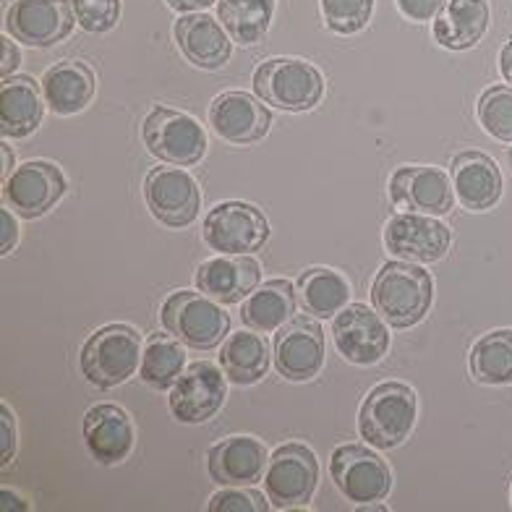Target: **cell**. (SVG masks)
<instances>
[{"instance_id":"cell-44","label":"cell","mask_w":512,"mask_h":512,"mask_svg":"<svg viewBox=\"0 0 512 512\" xmlns=\"http://www.w3.org/2000/svg\"><path fill=\"white\" fill-rule=\"evenodd\" d=\"M14 173V155H11V147L3 144V181Z\"/></svg>"},{"instance_id":"cell-14","label":"cell","mask_w":512,"mask_h":512,"mask_svg":"<svg viewBox=\"0 0 512 512\" xmlns=\"http://www.w3.org/2000/svg\"><path fill=\"white\" fill-rule=\"evenodd\" d=\"M390 199L403 212L447 215L455 204L452 178L432 165H403L390 178Z\"/></svg>"},{"instance_id":"cell-30","label":"cell","mask_w":512,"mask_h":512,"mask_svg":"<svg viewBox=\"0 0 512 512\" xmlns=\"http://www.w3.org/2000/svg\"><path fill=\"white\" fill-rule=\"evenodd\" d=\"M220 24L238 45H256L270 32L275 0H217Z\"/></svg>"},{"instance_id":"cell-26","label":"cell","mask_w":512,"mask_h":512,"mask_svg":"<svg viewBox=\"0 0 512 512\" xmlns=\"http://www.w3.org/2000/svg\"><path fill=\"white\" fill-rule=\"evenodd\" d=\"M489 29L486 0H445L434 16V40L447 50H468L479 45Z\"/></svg>"},{"instance_id":"cell-38","label":"cell","mask_w":512,"mask_h":512,"mask_svg":"<svg viewBox=\"0 0 512 512\" xmlns=\"http://www.w3.org/2000/svg\"><path fill=\"white\" fill-rule=\"evenodd\" d=\"M398 11L411 21H432L445 6V0H395Z\"/></svg>"},{"instance_id":"cell-13","label":"cell","mask_w":512,"mask_h":512,"mask_svg":"<svg viewBox=\"0 0 512 512\" xmlns=\"http://www.w3.org/2000/svg\"><path fill=\"white\" fill-rule=\"evenodd\" d=\"M228 398L223 371L209 361L186 366L178 382L170 387V413L181 424H204L223 408Z\"/></svg>"},{"instance_id":"cell-10","label":"cell","mask_w":512,"mask_h":512,"mask_svg":"<svg viewBox=\"0 0 512 512\" xmlns=\"http://www.w3.org/2000/svg\"><path fill=\"white\" fill-rule=\"evenodd\" d=\"M71 0H16L6 11V32L29 48H53L74 32Z\"/></svg>"},{"instance_id":"cell-42","label":"cell","mask_w":512,"mask_h":512,"mask_svg":"<svg viewBox=\"0 0 512 512\" xmlns=\"http://www.w3.org/2000/svg\"><path fill=\"white\" fill-rule=\"evenodd\" d=\"M499 68H502V76L507 79V84H512V40L502 48V55H499Z\"/></svg>"},{"instance_id":"cell-21","label":"cell","mask_w":512,"mask_h":512,"mask_svg":"<svg viewBox=\"0 0 512 512\" xmlns=\"http://www.w3.org/2000/svg\"><path fill=\"white\" fill-rule=\"evenodd\" d=\"M84 439L92 458L102 465H118L128 460L134 450L136 432L131 418L123 408L113 403H102L89 408L84 416Z\"/></svg>"},{"instance_id":"cell-6","label":"cell","mask_w":512,"mask_h":512,"mask_svg":"<svg viewBox=\"0 0 512 512\" xmlns=\"http://www.w3.org/2000/svg\"><path fill=\"white\" fill-rule=\"evenodd\" d=\"M144 144L157 160L189 168L202 160L207 152V134L204 126L189 113H178L170 108H155L144 118Z\"/></svg>"},{"instance_id":"cell-40","label":"cell","mask_w":512,"mask_h":512,"mask_svg":"<svg viewBox=\"0 0 512 512\" xmlns=\"http://www.w3.org/2000/svg\"><path fill=\"white\" fill-rule=\"evenodd\" d=\"M0 48H3V55H0V74H3V79H8V76H14V71L19 68L21 53L19 48H16V42L11 40L8 34L0 37Z\"/></svg>"},{"instance_id":"cell-22","label":"cell","mask_w":512,"mask_h":512,"mask_svg":"<svg viewBox=\"0 0 512 512\" xmlns=\"http://www.w3.org/2000/svg\"><path fill=\"white\" fill-rule=\"evenodd\" d=\"M176 42L189 63L204 71H217L230 61L233 37L217 19L207 14H183L176 21Z\"/></svg>"},{"instance_id":"cell-15","label":"cell","mask_w":512,"mask_h":512,"mask_svg":"<svg viewBox=\"0 0 512 512\" xmlns=\"http://www.w3.org/2000/svg\"><path fill=\"white\" fill-rule=\"evenodd\" d=\"M63 194H66V176L61 168L45 160L24 162L3 181V202L27 220L45 215Z\"/></svg>"},{"instance_id":"cell-8","label":"cell","mask_w":512,"mask_h":512,"mask_svg":"<svg viewBox=\"0 0 512 512\" xmlns=\"http://www.w3.org/2000/svg\"><path fill=\"white\" fill-rule=\"evenodd\" d=\"M202 236L217 254H254L270 238V223L254 204L223 202L207 212Z\"/></svg>"},{"instance_id":"cell-3","label":"cell","mask_w":512,"mask_h":512,"mask_svg":"<svg viewBox=\"0 0 512 512\" xmlns=\"http://www.w3.org/2000/svg\"><path fill=\"white\" fill-rule=\"evenodd\" d=\"M79 364L81 374L100 390L118 387L142 366V337L128 324L100 327L81 348Z\"/></svg>"},{"instance_id":"cell-19","label":"cell","mask_w":512,"mask_h":512,"mask_svg":"<svg viewBox=\"0 0 512 512\" xmlns=\"http://www.w3.org/2000/svg\"><path fill=\"white\" fill-rule=\"evenodd\" d=\"M267 447L256 437H228L207 455V471L220 486H254L267 473Z\"/></svg>"},{"instance_id":"cell-32","label":"cell","mask_w":512,"mask_h":512,"mask_svg":"<svg viewBox=\"0 0 512 512\" xmlns=\"http://www.w3.org/2000/svg\"><path fill=\"white\" fill-rule=\"evenodd\" d=\"M186 366V353L178 337L152 335L142 351V379L155 390H170L178 382Z\"/></svg>"},{"instance_id":"cell-43","label":"cell","mask_w":512,"mask_h":512,"mask_svg":"<svg viewBox=\"0 0 512 512\" xmlns=\"http://www.w3.org/2000/svg\"><path fill=\"white\" fill-rule=\"evenodd\" d=\"M0 499H3V510H27V505H24V499L21 497H14V492L11 489H3L0 492Z\"/></svg>"},{"instance_id":"cell-23","label":"cell","mask_w":512,"mask_h":512,"mask_svg":"<svg viewBox=\"0 0 512 512\" xmlns=\"http://www.w3.org/2000/svg\"><path fill=\"white\" fill-rule=\"evenodd\" d=\"M452 189L471 212H486L502 199V173L484 152H463L450 165Z\"/></svg>"},{"instance_id":"cell-5","label":"cell","mask_w":512,"mask_h":512,"mask_svg":"<svg viewBox=\"0 0 512 512\" xmlns=\"http://www.w3.org/2000/svg\"><path fill=\"white\" fill-rule=\"evenodd\" d=\"M160 319L170 335L196 351H212L223 345L230 330V317L223 306L215 298L204 296L202 290H176L162 304Z\"/></svg>"},{"instance_id":"cell-7","label":"cell","mask_w":512,"mask_h":512,"mask_svg":"<svg viewBox=\"0 0 512 512\" xmlns=\"http://www.w3.org/2000/svg\"><path fill=\"white\" fill-rule=\"evenodd\" d=\"M317 484L319 463L309 447L288 442L272 452L267 473H264V486H267V497L277 510L309 505L317 492Z\"/></svg>"},{"instance_id":"cell-12","label":"cell","mask_w":512,"mask_h":512,"mask_svg":"<svg viewBox=\"0 0 512 512\" xmlns=\"http://www.w3.org/2000/svg\"><path fill=\"white\" fill-rule=\"evenodd\" d=\"M332 340L337 353L356 366H371L382 361L390 348V332L379 317L366 304L345 306L332 322Z\"/></svg>"},{"instance_id":"cell-16","label":"cell","mask_w":512,"mask_h":512,"mask_svg":"<svg viewBox=\"0 0 512 512\" xmlns=\"http://www.w3.org/2000/svg\"><path fill=\"white\" fill-rule=\"evenodd\" d=\"M149 212L168 228H186L196 220L202 194L194 178L181 168H155L144 183Z\"/></svg>"},{"instance_id":"cell-45","label":"cell","mask_w":512,"mask_h":512,"mask_svg":"<svg viewBox=\"0 0 512 512\" xmlns=\"http://www.w3.org/2000/svg\"><path fill=\"white\" fill-rule=\"evenodd\" d=\"M507 162H510V170H512V147H510V152H507Z\"/></svg>"},{"instance_id":"cell-9","label":"cell","mask_w":512,"mask_h":512,"mask_svg":"<svg viewBox=\"0 0 512 512\" xmlns=\"http://www.w3.org/2000/svg\"><path fill=\"white\" fill-rule=\"evenodd\" d=\"M330 473L340 494L356 505L382 502L392 489V473L387 463L364 445L337 447L332 452Z\"/></svg>"},{"instance_id":"cell-24","label":"cell","mask_w":512,"mask_h":512,"mask_svg":"<svg viewBox=\"0 0 512 512\" xmlns=\"http://www.w3.org/2000/svg\"><path fill=\"white\" fill-rule=\"evenodd\" d=\"M42 84L32 76H8L0 84V131L6 139H24L34 134L45 115Z\"/></svg>"},{"instance_id":"cell-27","label":"cell","mask_w":512,"mask_h":512,"mask_svg":"<svg viewBox=\"0 0 512 512\" xmlns=\"http://www.w3.org/2000/svg\"><path fill=\"white\" fill-rule=\"evenodd\" d=\"M296 314V293L288 280L259 285L241 306V322L256 332H277Z\"/></svg>"},{"instance_id":"cell-20","label":"cell","mask_w":512,"mask_h":512,"mask_svg":"<svg viewBox=\"0 0 512 512\" xmlns=\"http://www.w3.org/2000/svg\"><path fill=\"white\" fill-rule=\"evenodd\" d=\"M209 126L230 144H251L267 136L272 113L267 105L246 92H225L209 108Z\"/></svg>"},{"instance_id":"cell-35","label":"cell","mask_w":512,"mask_h":512,"mask_svg":"<svg viewBox=\"0 0 512 512\" xmlns=\"http://www.w3.org/2000/svg\"><path fill=\"white\" fill-rule=\"evenodd\" d=\"M71 6L84 32H110L121 19V0H71Z\"/></svg>"},{"instance_id":"cell-41","label":"cell","mask_w":512,"mask_h":512,"mask_svg":"<svg viewBox=\"0 0 512 512\" xmlns=\"http://www.w3.org/2000/svg\"><path fill=\"white\" fill-rule=\"evenodd\" d=\"M217 0H168V6L178 14H199L204 8H209Z\"/></svg>"},{"instance_id":"cell-4","label":"cell","mask_w":512,"mask_h":512,"mask_svg":"<svg viewBox=\"0 0 512 512\" xmlns=\"http://www.w3.org/2000/svg\"><path fill=\"white\" fill-rule=\"evenodd\" d=\"M256 97L277 110L306 113L324 97V76L317 66L301 58H272L256 66Z\"/></svg>"},{"instance_id":"cell-36","label":"cell","mask_w":512,"mask_h":512,"mask_svg":"<svg viewBox=\"0 0 512 512\" xmlns=\"http://www.w3.org/2000/svg\"><path fill=\"white\" fill-rule=\"evenodd\" d=\"M209 512H264L267 499L249 486H225L209 499Z\"/></svg>"},{"instance_id":"cell-11","label":"cell","mask_w":512,"mask_h":512,"mask_svg":"<svg viewBox=\"0 0 512 512\" xmlns=\"http://www.w3.org/2000/svg\"><path fill=\"white\" fill-rule=\"evenodd\" d=\"M452 233L432 215L400 212L384 225V246L392 256L413 264L439 262L450 251Z\"/></svg>"},{"instance_id":"cell-1","label":"cell","mask_w":512,"mask_h":512,"mask_svg":"<svg viewBox=\"0 0 512 512\" xmlns=\"http://www.w3.org/2000/svg\"><path fill=\"white\" fill-rule=\"evenodd\" d=\"M434 280L413 262H387L374 277L371 304L395 330H408L429 314Z\"/></svg>"},{"instance_id":"cell-29","label":"cell","mask_w":512,"mask_h":512,"mask_svg":"<svg viewBox=\"0 0 512 512\" xmlns=\"http://www.w3.org/2000/svg\"><path fill=\"white\" fill-rule=\"evenodd\" d=\"M298 298L306 314L317 319L337 317L351 301V285L340 272L314 267L298 277Z\"/></svg>"},{"instance_id":"cell-33","label":"cell","mask_w":512,"mask_h":512,"mask_svg":"<svg viewBox=\"0 0 512 512\" xmlns=\"http://www.w3.org/2000/svg\"><path fill=\"white\" fill-rule=\"evenodd\" d=\"M479 123L499 142H512V89H486L479 100Z\"/></svg>"},{"instance_id":"cell-28","label":"cell","mask_w":512,"mask_h":512,"mask_svg":"<svg viewBox=\"0 0 512 512\" xmlns=\"http://www.w3.org/2000/svg\"><path fill=\"white\" fill-rule=\"evenodd\" d=\"M225 377L236 384H254L270 369V348L256 330H241L225 337L220 351Z\"/></svg>"},{"instance_id":"cell-17","label":"cell","mask_w":512,"mask_h":512,"mask_svg":"<svg viewBox=\"0 0 512 512\" xmlns=\"http://www.w3.org/2000/svg\"><path fill=\"white\" fill-rule=\"evenodd\" d=\"M324 332L317 319L293 317L275 337V366L288 382H309L322 371Z\"/></svg>"},{"instance_id":"cell-37","label":"cell","mask_w":512,"mask_h":512,"mask_svg":"<svg viewBox=\"0 0 512 512\" xmlns=\"http://www.w3.org/2000/svg\"><path fill=\"white\" fill-rule=\"evenodd\" d=\"M16 452L14 413L6 403L0 405V465H8Z\"/></svg>"},{"instance_id":"cell-34","label":"cell","mask_w":512,"mask_h":512,"mask_svg":"<svg viewBox=\"0 0 512 512\" xmlns=\"http://www.w3.org/2000/svg\"><path fill=\"white\" fill-rule=\"evenodd\" d=\"M324 24L335 34H356L369 24L374 0H319Z\"/></svg>"},{"instance_id":"cell-25","label":"cell","mask_w":512,"mask_h":512,"mask_svg":"<svg viewBox=\"0 0 512 512\" xmlns=\"http://www.w3.org/2000/svg\"><path fill=\"white\" fill-rule=\"evenodd\" d=\"M95 71L81 61H61L42 76V95L55 115H74L95 97Z\"/></svg>"},{"instance_id":"cell-2","label":"cell","mask_w":512,"mask_h":512,"mask_svg":"<svg viewBox=\"0 0 512 512\" xmlns=\"http://www.w3.org/2000/svg\"><path fill=\"white\" fill-rule=\"evenodd\" d=\"M416 392L403 382H382L366 395L358 411V434L377 450L400 447L416 426Z\"/></svg>"},{"instance_id":"cell-18","label":"cell","mask_w":512,"mask_h":512,"mask_svg":"<svg viewBox=\"0 0 512 512\" xmlns=\"http://www.w3.org/2000/svg\"><path fill=\"white\" fill-rule=\"evenodd\" d=\"M262 267L251 254H220L196 270V288L217 304H238L259 288Z\"/></svg>"},{"instance_id":"cell-39","label":"cell","mask_w":512,"mask_h":512,"mask_svg":"<svg viewBox=\"0 0 512 512\" xmlns=\"http://www.w3.org/2000/svg\"><path fill=\"white\" fill-rule=\"evenodd\" d=\"M0 228H3V241H0V254H11L16 243H19V223L16 217L11 215V209H0Z\"/></svg>"},{"instance_id":"cell-31","label":"cell","mask_w":512,"mask_h":512,"mask_svg":"<svg viewBox=\"0 0 512 512\" xmlns=\"http://www.w3.org/2000/svg\"><path fill=\"white\" fill-rule=\"evenodd\" d=\"M471 374L481 384H512V330L486 332L471 348Z\"/></svg>"}]
</instances>
